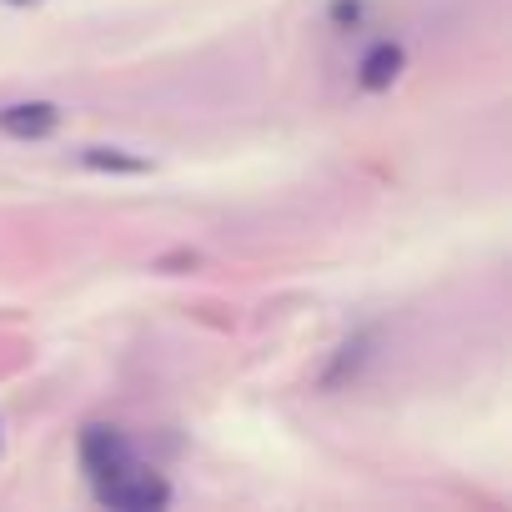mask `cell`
<instances>
[{"mask_svg": "<svg viewBox=\"0 0 512 512\" xmlns=\"http://www.w3.org/2000/svg\"><path fill=\"white\" fill-rule=\"evenodd\" d=\"M357 16H362L357 0H337V21H357Z\"/></svg>", "mask_w": 512, "mask_h": 512, "instance_id": "7", "label": "cell"}, {"mask_svg": "<svg viewBox=\"0 0 512 512\" xmlns=\"http://www.w3.org/2000/svg\"><path fill=\"white\" fill-rule=\"evenodd\" d=\"M126 462H136V452H131V442H126L116 427L91 422V427L81 432V467H86V477H91V482H101V477L121 472Z\"/></svg>", "mask_w": 512, "mask_h": 512, "instance_id": "2", "label": "cell"}, {"mask_svg": "<svg viewBox=\"0 0 512 512\" xmlns=\"http://www.w3.org/2000/svg\"><path fill=\"white\" fill-rule=\"evenodd\" d=\"M61 126V106L51 101H16V106H0V131L16 136V141H41Z\"/></svg>", "mask_w": 512, "mask_h": 512, "instance_id": "3", "label": "cell"}, {"mask_svg": "<svg viewBox=\"0 0 512 512\" xmlns=\"http://www.w3.org/2000/svg\"><path fill=\"white\" fill-rule=\"evenodd\" d=\"M372 347H377V332H372V327H367V332H357V337H347V342L332 352V362H327V372H322V387L332 392V387L352 382V377L372 362Z\"/></svg>", "mask_w": 512, "mask_h": 512, "instance_id": "4", "label": "cell"}, {"mask_svg": "<svg viewBox=\"0 0 512 512\" xmlns=\"http://www.w3.org/2000/svg\"><path fill=\"white\" fill-rule=\"evenodd\" d=\"M402 46L397 41H377L367 56H362V66H357V86L362 91H392V81L402 76Z\"/></svg>", "mask_w": 512, "mask_h": 512, "instance_id": "5", "label": "cell"}, {"mask_svg": "<svg viewBox=\"0 0 512 512\" xmlns=\"http://www.w3.org/2000/svg\"><path fill=\"white\" fill-rule=\"evenodd\" d=\"M81 166H91V171H116V176H146V171H151L146 156H126V151H116V146H86V151H81Z\"/></svg>", "mask_w": 512, "mask_h": 512, "instance_id": "6", "label": "cell"}, {"mask_svg": "<svg viewBox=\"0 0 512 512\" xmlns=\"http://www.w3.org/2000/svg\"><path fill=\"white\" fill-rule=\"evenodd\" d=\"M96 502L101 507H116V512H156L171 502V482L141 462H126L121 472L101 477L96 482Z\"/></svg>", "mask_w": 512, "mask_h": 512, "instance_id": "1", "label": "cell"}, {"mask_svg": "<svg viewBox=\"0 0 512 512\" xmlns=\"http://www.w3.org/2000/svg\"><path fill=\"white\" fill-rule=\"evenodd\" d=\"M11 6H31V0H11Z\"/></svg>", "mask_w": 512, "mask_h": 512, "instance_id": "8", "label": "cell"}]
</instances>
